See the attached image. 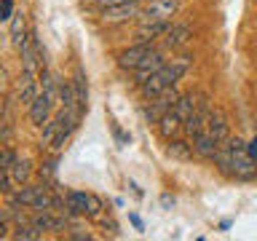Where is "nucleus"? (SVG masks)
<instances>
[{"mask_svg": "<svg viewBox=\"0 0 257 241\" xmlns=\"http://www.w3.org/2000/svg\"><path fill=\"white\" fill-rule=\"evenodd\" d=\"M217 172L228 180H254L257 177V161L249 153V142H244L241 137H228L220 150L214 156Z\"/></svg>", "mask_w": 257, "mask_h": 241, "instance_id": "obj_1", "label": "nucleus"}, {"mask_svg": "<svg viewBox=\"0 0 257 241\" xmlns=\"http://www.w3.org/2000/svg\"><path fill=\"white\" fill-rule=\"evenodd\" d=\"M190 64H193V56H190V54L174 56V59L166 62L150 80H145V83L140 86V96H142V99H153V96L164 94L166 88H174V86L185 78V72L190 70Z\"/></svg>", "mask_w": 257, "mask_h": 241, "instance_id": "obj_2", "label": "nucleus"}, {"mask_svg": "<svg viewBox=\"0 0 257 241\" xmlns=\"http://www.w3.org/2000/svg\"><path fill=\"white\" fill-rule=\"evenodd\" d=\"M180 99V91H177V86L174 88H166L164 94H158V96H153V99H145L148 104L142 107V118L148 120L150 126H158V120L166 115L169 110H172V104Z\"/></svg>", "mask_w": 257, "mask_h": 241, "instance_id": "obj_3", "label": "nucleus"}, {"mask_svg": "<svg viewBox=\"0 0 257 241\" xmlns=\"http://www.w3.org/2000/svg\"><path fill=\"white\" fill-rule=\"evenodd\" d=\"M30 222L38 225L43 233H62L67 230V214L59 212V209H43V212H32L30 214Z\"/></svg>", "mask_w": 257, "mask_h": 241, "instance_id": "obj_4", "label": "nucleus"}, {"mask_svg": "<svg viewBox=\"0 0 257 241\" xmlns=\"http://www.w3.org/2000/svg\"><path fill=\"white\" fill-rule=\"evenodd\" d=\"M166 62H169V59H166V48H153V51H150L148 56H145V62H142L134 72H132V75H134V86L140 88V86L145 83V80H150V78L156 75V72H158L161 67H164Z\"/></svg>", "mask_w": 257, "mask_h": 241, "instance_id": "obj_5", "label": "nucleus"}, {"mask_svg": "<svg viewBox=\"0 0 257 241\" xmlns=\"http://www.w3.org/2000/svg\"><path fill=\"white\" fill-rule=\"evenodd\" d=\"M182 0H150L142 8V22H172V16L180 11Z\"/></svg>", "mask_w": 257, "mask_h": 241, "instance_id": "obj_6", "label": "nucleus"}, {"mask_svg": "<svg viewBox=\"0 0 257 241\" xmlns=\"http://www.w3.org/2000/svg\"><path fill=\"white\" fill-rule=\"evenodd\" d=\"M54 104H56V99L54 96H48L46 91H40L35 99L30 102V107H27V118H30V124L32 126H46L48 120H51L54 115Z\"/></svg>", "mask_w": 257, "mask_h": 241, "instance_id": "obj_7", "label": "nucleus"}, {"mask_svg": "<svg viewBox=\"0 0 257 241\" xmlns=\"http://www.w3.org/2000/svg\"><path fill=\"white\" fill-rule=\"evenodd\" d=\"M153 43H134V46H128V48H123L118 56H115V64L123 72H134L140 64L145 62V56H148L150 51H153Z\"/></svg>", "mask_w": 257, "mask_h": 241, "instance_id": "obj_8", "label": "nucleus"}, {"mask_svg": "<svg viewBox=\"0 0 257 241\" xmlns=\"http://www.w3.org/2000/svg\"><path fill=\"white\" fill-rule=\"evenodd\" d=\"M137 16H142V3H140V0H128V3L104 8V11H102V22H107V24H123V22L137 19Z\"/></svg>", "mask_w": 257, "mask_h": 241, "instance_id": "obj_9", "label": "nucleus"}, {"mask_svg": "<svg viewBox=\"0 0 257 241\" xmlns=\"http://www.w3.org/2000/svg\"><path fill=\"white\" fill-rule=\"evenodd\" d=\"M40 94V72H27L22 70L19 83H16V102L30 107V102Z\"/></svg>", "mask_w": 257, "mask_h": 241, "instance_id": "obj_10", "label": "nucleus"}, {"mask_svg": "<svg viewBox=\"0 0 257 241\" xmlns=\"http://www.w3.org/2000/svg\"><path fill=\"white\" fill-rule=\"evenodd\" d=\"M190 38H193V30L188 27V24H172L169 32L161 40H164L166 51H180V48H185L190 43Z\"/></svg>", "mask_w": 257, "mask_h": 241, "instance_id": "obj_11", "label": "nucleus"}, {"mask_svg": "<svg viewBox=\"0 0 257 241\" xmlns=\"http://www.w3.org/2000/svg\"><path fill=\"white\" fill-rule=\"evenodd\" d=\"M88 193L86 190H67L64 193V214L67 217H86Z\"/></svg>", "mask_w": 257, "mask_h": 241, "instance_id": "obj_12", "label": "nucleus"}, {"mask_svg": "<svg viewBox=\"0 0 257 241\" xmlns=\"http://www.w3.org/2000/svg\"><path fill=\"white\" fill-rule=\"evenodd\" d=\"M193 150H196V156H198V158H204V161H214L217 150H220V142H217L214 137L204 129L201 134L193 137Z\"/></svg>", "mask_w": 257, "mask_h": 241, "instance_id": "obj_13", "label": "nucleus"}, {"mask_svg": "<svg viewBox=\"0 0 257 241\" xmlns=\"http://www.w3.org/2000/svg\"><path fill=\"white\" fill-rule=\"evenodd\" d=\"M8 24H11V27H8V32H11L14 48H16V51H22V46L27 43L30 35H32V32H27V19H24V11H22V8L11 16V22H8Z\"/></svg>", "mask_w": 257, "mask_h": 241, "instance_id": "obj_14", "label": "nucleus"}, {"mask_svg": "<svg viewBox=\"0 0 257 241\" xmlns=\"http://www.w3.org/2000/svg\"><path fill=\"white\" fill-rule=\"evenodd\" d=\"M172 22H142L137 30V43H156L158 38H164Z\"/></svg>", "mask_w": 257, "mask_h": 241, "instance_id": "obj_15", "label": "nucleus"}, {"mask_svg": "<svg viewBox=\"0 0 257 241\" xmlns=\"http://www.w3.org/2000/svg\"><path fill=\"white\" fill-rule=\"evenodd\" d=\"M206 132L214 137L217 142H225L230 137V124H228V115H225V112L220 110V107H214L212 110V118H209V126H206Z\"/></svg>", "mask_w": 257, "mask_h": 241, "instance_id": "obj_16", "label": "nucleus"}, {"mask_svg": "<svg viewBox=\"0 0 257 241\" xmlns=\"http://www.w3.org/2000/svg\"><path fill=\"white\" fill-rule=\"evenodd\" d=\"M72 88H75V99H78V110L80 115L88 110V80H86V72L83 70H75V75H72Z\"/></svg>", "mask_w": 257, "mask_h": 241, "instance_id": "obj_17", "label": "nucleus"}, {"mask_svg": "<svg viewBox=\"0 0 257 241\" xmlns=\"http://www.w3.org/2000/svg\"><path fill=\"white\" fill-rule=\"evenodd\" d=\"M166 145H169L166 153H169L172 158H177V161H188V158L196 156V150H193V140H188V137H185V140L174 137V140H169Z\"/></svg>", "mask_w": 257, "mask_h": 241, "instance_id": "obj_18", "label": "nucleus"}, {"mask_svg": "<svg viewBox=\"0 0 257 241\" xmlns=\"http://www.w3.org/2000/svg\"><path fill=\"white\" fill-rule=\"evenodd\" d=\"M8 169H11V174H14L16 185L30 182V177L35 174V166H32V161H30V158H24V156H16V158H14V164L8 166Z\"/></svg>", "mask_w": 257, "mask_h": 241, "instance_id": "obj_19", "label": "nucleus"}, {"mask_svg": "<svg viewBox=\"0 0 257 241\" xmlns=\"http://www.w3.org/2000/svg\"><path fill=\"white\" fill-rule=\"evenodd\" d=\"M59 126H62V118H59V112H56V115L46 124V129H43V137H40V150H51L56 134H59Z\"/></svg>", "mask_w": 257, "mask_h": 241, "instance_id": "obj_20", "label": "nucleus"}, {"mask_svg": "<svg viewBox=\"0 0 257 241\" xmlns=\"http://www.w3.org/2000/svg\"><path fill=\"white\" fill-rule=\"evenodd\" d=\"M59 153H54V158H48V161H43L40 164V169H38V174H40V180L43 182H54V177H56V164H59Z\"/></svg>", "mask_w": 257, "mask_h": 241, "instance_id": "obj_21", "label": "nucleus"}, {"mask_svg": "<svg viewBox=\"0 0 257 241\" xmlns=\"http://www.w3.org/2000/svg\"><path fill=\"white\" fill-rule=\"evenodd\" d=\"M14 185H16V180H14L11 169H0V193H3L6 198H8V196H11V193L16 190Z\"/></svg>", "mask_w": 257, "mask_h": 241, "instance_id": "obj_22", "label": "nucleus"}, {"mask_svg": "<svg viewBox=\"0 0 257 241\" xmlns=\"http://www.w3.org/2000/svg\"><path fill=\"white\" fill-rule=\"evenodd\" d=\"M102 198L94 196V193H88V209H86V217H99L102 214Z\"/></svg>", "mask_w": 257, "mask_h": 241, "instance_id": "obj_23", "label": "nucleus"}, {"mask_svg": "<svg viewBox=\"0 0 257 241\" xmlns=\"http://www.w3.org/2000/svg\"><path fill=\"white\" fill-rule=\"evenodd\" d=\"M14 16V0H3V8H0V19L3 22H11Z\"/></svg>", "mask_w": 257, "mask_h": 241, "instance_id": "obj_24", "label": "nucleus"}, {"mask_svg": "<svg viewBox=\"0 0 257 241\" xmlns=\"http://www.w3.org/2000/svg\"><path fill=\"white\" fill-rule=\"evenodd\" d=\"M91 3L99 8V11H104V8H112V6H120V3H128V0H91Z\"/></svg>", "mask_w": 257, "mask_h": 241, "instance_id": "obj_25", "label": "nucleus"}]
</instances>
